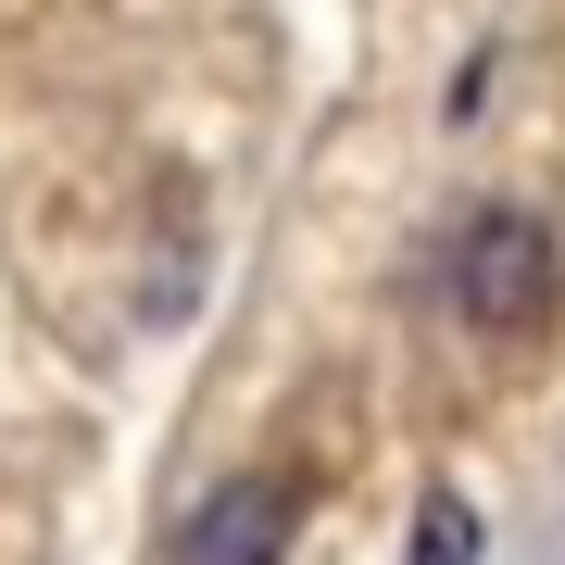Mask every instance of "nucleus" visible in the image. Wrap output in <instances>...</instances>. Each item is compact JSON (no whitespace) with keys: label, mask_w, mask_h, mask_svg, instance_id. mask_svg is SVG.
I'll return each mask as SVG.
<instances>
[{"label":"nucleus","mask_w":565,"mask_h":565,"mask_svg":"<svg viewBox=\"0 0 565 565\" xmlns=\"http://www.w3.org/2000/svg\"><path fill=\"white\" fill-rule=\"evenodd\" d=\"M553 289H565V252H553V226L527 214V202H490V214L452 239V315L478 327V340H527V327H553Z\"/></svg>","instance_id":"obj_1"},{"label":"nucleus","mask_w":565,"mask_h":565,"mask_svg":"<svg viewBox=\"0 0 565 565\" xmlns=\"http://www.w3.org/2000/svg\"><path fill=\"white\" fill-rule=\"evenodd\" d=\"M289 527H302V490H289V478H226V490H202V503H189L177 565H277Z\"/></svg>","instance_id":"obj_2"},{"label":"nucleus","mask_w":565,"mask_h":565,"mask_svg":"<svg viewBox=\"0 0 565 565\" xmlns=\"http://www.w3.org/2000/svg\"><path fill=\"white\" fill-rule=\"evenodd\" d=\"M415 565H478V515H465L452 490H440V503L415 515Z\"/></svg>","instance_id":"obj_3"}]
</instances>
